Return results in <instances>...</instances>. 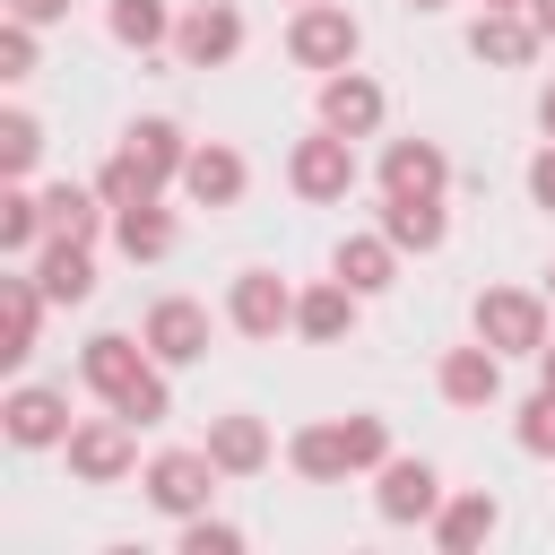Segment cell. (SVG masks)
I'll list each match as a JSON object with an SVG mask.
<instances>
[{
  "mask_svg": "<svg viewBox=\"0 0 555 555\" xmlns=\"http://www.w3.org/2000/svg\"><path fill=\"white\" fill-rule=\"evenodd\" d=\"M217 460H208V442L199 451H156L147 468H139V494L156 503V512H173V520H191V512H208V494H217Z\"/></svg>",
  "mask_w": 555,
  "mask_h": 555,
  "instance_id": "2",
  "label": "cell"
},
{
  "mask_svg": "<svg viewBox=\"0 0 555 555\" xmlns=\"http://www.w3.org/2000/svg\"><path fill=\"white\" fill-rule=\"evenodd\" d=\"M113 243L130 251V260H165L173 243H182V225H173V208H113Z\"/></svg>",
  "mask_w": 555,
  "mask_h": 555,
  "instance_id": "26",
  "label": "cell"
},
{
  "mask_svg": "<svg viewBox=\"0 0 555 555\" xmlns=\"http://www.w3.org/2000/svg\"><path fill=\"white\" fill-rule=\"evenodd\" d=\"M121 147H130L147 173H165V182H182V165H191V139H182V121H165V113L130 121V130H121Z\"/></svg>",
  "mask_w": 555,
  "mask_h": 555,
  "instance_id": "24",
  "label": "cell"
},
{
  "mask_svg": "<svg viewBox=\"0 0 555 555\" xmlns=\"http://www.w3.org/2000/svg\"><path fill=\"white\" fill-rule=\"evenodd\" d=\"M43 234H52L43 199H35L26 182H9V191H0V251H17V260H26V251H43Z\"/></svg>",
  "mask_w": 555,
  "mask_h": 555,
  "instance_id": "29",
  "label": "cell"
},
{
  "mask_svg": "<svg viewBox=\"0 0 555 555\" xmlns=\"http://www.w3.org/2000/svg\"><path fill=\"white\" fill-rule=\"evenodd\" d=\"M243 182H251V165H243L225 139H199V147H191V165H182V191H191L199 208H234V199H243Z\"/></svg>",
  "mask_w": 555,
  "mask_h": 555,
  "instance_id": "15",
  "label": "cell"
},
{
  "mask_svg": "<svg viewBox=\"0 0 555 555\" xmlns=\"http://www.w3.org/2000/svg\"><path fill=\"white\" fill-rule=\"evenodd\" d=\"M546 304H555V269H546Z\"/></svg>",
  "mask_w": 555,
  "mask_h": 555,
  "instance_id": "44",
  "label": "cell"
},
{
  "mask_svg": "<svg viewBox=\"0 0 555 555\" xmlns=\"http://www.w3.org/2000/svg\"><path fill=\"white\" fill-rule=\"evenodd\" d=\"M95 191H104V208H147V199H165V173H147L130 147H113L104 173H95Z\"/></svg>",
  "mask_w": 555,
  "mask_h": 555,
  "instance_id": "28",
  "label": "cell"
},
{
  "mask_svg": "<svg viewBox=\"0 0 555 555\" xmlns=\"http://www.w3.org/2000/svg\"><path fill=\"white\" fill-rule=\"evenodd\" d=\"M382 234L399 251H442L451 217H442V199H382Z\"/></svg>",
  "mask_w": 555,
  "mask_h": 555,
  "instance_id": "25",
  "label": "cell"
},
{
  "mask_svg": "<svg viewBox=\"0 0 555 555\" xmlns=\"http://www.w3.org/2000/svg\"><path fill=\"white\" fill-rule=\"evenodd\" d=\"M0 434H9L17 451H52V442H69V399L43 390V382H17V390L0 399Z\"/></svg>",
  "mask_w": 555,
  "mask_h": 555,
  "instance_id": "9",
  "label": "cell"
},
{
  "mask_svg": "<svg viewBox=\"0 0 555 555\" xmlns=\"http://www.w3.org/2000/svg\"><path fill=\"white\" fill-rule=\"evenodd\" d=\"M373 512H382L390 529L434 520V512H442V477H434V460H382V468H373Z\"/></svg>",
  "mask_w": 555,
  "mask_h": 555,
  "instance_id": "7",
  "label": "cell"
},
{
  "mask_svg": "<svg viewBox=\"0 0 555 555\" xmlns=\"http://www.w3.org/2000/svg\"><path fill=\"white\" fill-rule=\"evenodd\" d=\"M434 390L451 399V408H494L503 399V356L477 338V347H451L442 356V373H434Z\"/></svg>",
  "mask_w": 555,
  "mask_h": 555,
  "instance_id": "14",
  "label": "cell"
},
{
  "mask_svg": "<svg viewBox=\"0 0 555 555\" xmlns=\"http://www.w3.org/2000/svg\"><path fill=\"white\" fill-rule=\"evenodd\" d=\"M529 199H538V208H555V139L529 156Z\"/></svg>",
  "mask_w": 555,
  "mask_h": 555,
  "instance_id": "37",
  "label": "cell"
},
{
  "mask_svg": "<svg viewBox=\"0 0 555 555\" xmlns=\"http://www.w3.org/2000/svg\"><path fill=\"white\" fill-rule=\"evenodd\" d=\"M147 364H156V356H147V338H121V330H95V338L78 347V382H87L104 408H113V399H121Z\"/></svg>",
  "mask_w": 555,
  "mask_h": 555,
  "instance_id": "11",
  "label": "cell"
},
{
  "mask_svg": "<svg viewBox=\"0 0 555 555\" xmlns=\"http://www.w3.org/2000/svg\"><path fill=\"white\" fill-rule=\"evenodd\" d=\"M113 416H130V425H165L173 416V390H165V364H147L121 399H113Z\"/></svg>",
  "mask_w": 555,
  "mask_h": 555,
  "instance_id": "32",
  "label": "cell"
},
{
  "mask_svg": "<svg viewBox=\"0 0 555 555\" xmlns=\"http://www.w3.org/2000/svg\"><path fill=\"white\" fill-rule=\"evenodd\" d=\"M286 468H295L304 486H338V477H356V451H347V425H304V434L286 442Z\"/></svg>",
  "mask_w": 555,
  "mask_h": 555,
  "instance_id": "23",
  "label": "cell"
},
{
  "mask_svg": "<svg viewBox=\"0 0 555 555\" xmlns=\"http://www.w3.org/2000/svg\"><path fill=\"white\" fill-rule=\"evenodd\" d=\"M338 425H347L356 468H382V460H390V425H382V416H338Z\"/></svg>",
  "mask_w": 555,
  "mask_h": 555,
  "instance_id": "35",
  "label": "cell"
},
{
  "mask_svg": "<svg viewBox=\"0 0 555 555\" xmlns=\"http://www.w3.org/2000/svg\"><path fill=\"white\" fill-rule=\"evenodd\" d=\"M139 338H147V356H156L165 373H173V364H199V356H208V312H199L191 295H165V304H147V330H139Z\"/></svg>",
  "mask_w": 555,
  "mask_h": 555,
  "instance_id": "10",
  "label": "cell"
},
{
  "mask_svg": "<svg viewBox=\"0 0 555 555\" xmlns=\"http://www.w3.org/2000/svg\"><path fill=\"white\" fill-rule=\"evenodd\" d=\"M69 477H87V486H121L130 468H139V425L130 416H87V425H69Z\"/></svg>",
  "mask_w": 555,
  "mask_h": 555,
  "instance_id": "4",
  "label": "cell"
},
{
  "mask_svg": "<svg viewBox=\"0 0 555 555\" xmlns=\"http://www.w3.org/2000/svg\"><path fill=\"white\" fill-rule=\"evenodd\" d=\"M451 182V156L434 139H390L382 147V199H442Z\"/></svg>",
  "mask_w": 555,
  "mask_h": 555,
  "instance_id": "12",
  "label": "cell"
},
{
  "mask_svg": "<svg viewBox=\"0 0 555 555\" xmlns=\"http://www.w3.org/2000/svg\"><path fill=\"white\" fill-rule=\"evenodd\" d=\"M35 286H43L52 304H87V295H95V260H87V243H78V234H43V251H35Z\"/></svg>",
  "mask_w": 555,
  "mask_h": 555,
  "instance_id": "18",
  "label": "cell"
},
{
  "mask_svg": "<svg viewBox=\"0 0 555 555\" xmlns=\"http://www.w3.org/2000/svg\"><path fill=\"white\" fill-rule=\"evenodd\" d=\"M520 451H538V460H555V382H538L529 399H520Z\"/></svg>",
  "mask_w": 555,
  "mask_h": 555,
  "instance_id": "33",
  "label": "cell"
},
{
  "mask_svg": "<svg viewBox=\"0 0 555 555\" xmlns=\"http://www.w3.org/2000/svg\"><path fill=\"white\" fill-rule=\"evenodd\" d=\"M538 373H546V382H555V338H546V347H538Z\"/></svg>",
  "mask_w": 555,
  "mask_h": 555,
  "instance_id": "41",
  "label": "cell"
},
{
  "mask_svg": "<svg viewBox=\"0 0 555 555\" xmlns=\"http://www.w3.org/2000/svg\"><path fill=\"white\" fill-rule=\"evenodd\" d=\"M529 26H538V35L555 43V0H529Z\"/></svg>",
  "mask_w": 555,
  "mask_h": 555,
  "instance_id": "40",
  "label": "cell"
},
{
  "mask_svg": "<svg viewBox=\"0 0 555 555\" xmlns=\"http://www.w3.org/2000/svg\"><path fill=\"white\" fill-rule=\"evenodd\" d=\"M9 17H26V26H52V17H69V0H9Z\"/></svg>",
  "mask_w": 555,
  "mask_h": 555,
  "instance_id": "38",
  "label": "cell"
},
{
  "mask_svg": "<svg viewBox=\"0 0 555 555\" xmlns=\"http://www.w3.org/2000/svg\"><path fill=\"white\" fill-rule=\"evenodd\" d=\"M208 460H217L225 477H260V468H269V425L243 416V408H234V416H208Z\"/></svg>",
  "mask_w": 555,
  "mask_h": 555,
  "instance_id": "22",
  "label": "cell"
},
{
  "mask_svg": "<svg viewBox=\"0 0 555 555\" xmlns=\"http://www.w3.org/2000/svg\"><path fill=\"white\" fill-rule=\"evenodd\" d=\"M486 9H529V0H486Z\"/></svg>",
  "mask_w": 555,
  "mask_h": 555,
  "instance_id": "42",
  "label": "cell"
},
{
  "mask_svg": "<svg viewBox=\"0 0 555 555\" xmlns=\"http://www.w3.org/2000/svg\"><path fill=\"white\" fill-rule=\"evenodd\" d=\"M295 9H304V0H295Z\"/></svg>",
  "mask_w": 555,
  "mask_h": 555,
  "instance_id": "45",
  "label": "cell"
},
{
  "mask_svg": "<svg viewBox=\"0 0 555 555\" xmlns=\"http://www.w3.org/2000/svg\"><path fill=\"white\" fill-rule=\"evenodd\" d=\"M538 43H546V35L529 26V9H486V17L468 26V52H477V61H494V69H520Z\"/></svg>",
  "mask_w": 555,
  "mask_h": 555,
  "instance_id": "20",
  "label": "cell"
},
{
  "mask_svg": "<svg viewBox=\"0 0 555 555\" xmlns=\"http://www.w3.org/2000/svg\"><path fill=\"white\" fill-rule=\"evenodd\" d=\"M356 52H364V26L338 9V0H304L295 9V26H286V61L295 69H356Z\"/></svg>",
  "mask_w": 555,
  "mask_h": 555,
  "instance_id": "1",
  "label": "cell"
},
{
  "mask_svg": "<svg viewBox=\"0 0 555 555\" xmlns=\"http://www.w3.org/2000/svg\"><path fill=\"white\" fill-rule=\"evenodd\" d=\"M173 52H182V69H225V61L243 52V9H234V0L182 9V17H173Z\"/></svg>",
  "mask_w": 555,
  "mask_h": 555,
  "instance_id": "6",
  "label": "cell"
},
{
  "mask_svg": "<svg viewBox=\"0 0 555 555\" xmlns=\"http://www.w3.org/2000/svg\"><path fill=\"white\" fill-rule=\"evenodd\" d=\"M494 529H503V503H494L486 486L442 494V512H434V546H442V555H468V546H486Z\"/></svg>",
  "mask_w": 555,
  "mask_h": 555,
  "instance_id": "17",
  "label": "cell"
},
{
  "mask_svg": "<svg viewBox=\"0 0 555 555\" xmlns=\"http://www.w3.org/2000/svg\"><path fill=\"white\" fill-rule=\"evenodd\" d=\"M356 304H364V295H356L347 278H321V286L295 295V330H304L312 347H338V338L356 330Z\"/></svg>",
  "mask_w": 555,
  "mask_h": 555,
  "instance_id": "19",
  "label": "cell"
},
{
  "mask_svg": "<svg viewBox=\"0 0 555 555\" xmlns=\"http://www.w3.org/2000/svg\"><path fill=\"white\" fill-rule=\"evenodd\" d=\"M408 9H442V0H408Z\"/></svg>",
  "mask_w": 555,
  "mask_h": 555,
  "instance_id": "43",
  "label": "cell"
},
{
  "mask_svg": "<svg viewBox=\"0 0 555 555\" xmlns=\"http://www.w3.org/2000/svg\"><path fill=\"white\" fill-rule=\"evenodd\" d=\"M477 338H486L494 356H538V347H546V295H529V286H486V295H477Z\"/></svg>",
  "mask_w": 555,
  "mask_h": 555,
  "instance_id": "3",
  "label": "cell"
},
{
  "mask_svg": "<svg viewBox=\"0 0 555 555\" xmlns=\"http://www.w3.org/2000/svg\"><path fill=\"white\" fill-rule=\"evenodd\" d=\"M35 156H43V121H35V113H0V173L26 182Z\"/></svg>",
  "mask_w": 555,
  "mask_h": 555,
  "instance_id": "31",
  "label": "cell"
},
{
  "mask_svg": "<svg viewBox=\"0 0 555 555\" xmlns=\"http://www.w3.org/2000/svg\"><path fill=\"white\" fill-rule=\"evenodd\" d=\"M182 555H243V529H234V520L191 512V520H182Z\"/></svg>",
  "mask_w": 555,
  "mask_h": 555,
  "instance_id": "34",
  "label": "cell"
},
{
  "mask_svg": "<svg viewBox=\"0 0 555 555\" xmlns=\"http://www.w3.org/2000/svg\"><path fill=\"white\" fill-rule=\"evenodd\" d=\"M321 130L373 139V130H382V87H373L364 69H330V78H321Z\"/></svg>",
  "mask_w": 555,
  "mask_h": 555,
  "instance_id": "13",
  "label": "cell"
},
{
  "mask_svg": "<svg viewBox=\"0 0 555 555\" xmlns=\"http://www.w3.org/2000/svg\"><path fill=\"white\" fill-rule=\"evenodd\" d=\"M225 321H234L243 338H278V330H295V286H286L278 269H243L234 295H225Z\"/></svg>",
  "mask_w": 555,
  "mask_h": 555,
  "instance_id": "8",
  "label": "cell"
},
{
  "mask_svg": "<svg viewBox=\"0 0 555 555\" xmlns=\"http://www.w3.org/2000/svg\"><path fill=\"white\" fill-rule=\"evenodd\" d=\"M286 182H295V199H312V208L347 199V191H356V139H338V130H312V139H295V156H286Z\"/></svg>",
  "mask_w": 555,
  "mask_h": 555,
  "instance_id": "5",
  "label": "cell"
},
{
  "mask_svg": "<svg viewBox=\"0 0 555 555\" xmlns=\"http://www.w3.org/2000/svg\"><path fill=\"white\" fill-rule=\"evenodd\" d=\"M0 78H35V26L26 17L0 26Z\"/></svg>",
  "mask_w": 555,
  "mask_h": 555,
  "instance_id": "36",
  "label": "cell"
},
{
  "mask_svg": "<svg viewBox=\"0 0 555 555\" xmlns=\"http://www.w3.org/2000/svg\"><path fill=\"white\" fill-rule=\"evenodd\" d=\"M104 26H113V43H130V52L173 43V9H165V0H104Z\"/></svg>",
  "mask_w": 555,
  "mask_h": 555,
  "instance_id": "27",
  "label": "cell"
},
{
  "mask_svg": "<svg viewBox=\"0 0 555 555\" xmlns=\"http://www.w3.org/2000/svg\"><path fill=\"white\" fill-rule=\"evenodd\" d=\"M538 130H546V139H555V78H546V87H538Z\"/></svg>",
  "mask_w": 555,
  "mask_h": 555,
  "instance_id": "39",
  "label": "cell"
},
{
  "mask_svg": "<svg viewBox=\"0 0 555 555\" xmlns=\"http://www.w3.org/2000/svg\"><path fill=\"white\" fill-rule=\"evenodd\" d=\"M330 278H347L356 295H382V286L399 278V243H390L382 225H373V234H347V243L330 251Z\"/></svg>",
  "mask_w": 555,
  "mask_h": 555,
  "instance_id": "21",
  "label": "cell"
},
{
  "mask_svg": "<svg viewBox=\"0 0 555 555\" xmlns=\"http://www.w3.org/2000/svg\"><path fill=\"white\" fill-rule=\"evenodd\" d=\"M43 217H52V234H78V243H95V225H104L113 208H104V191H78V182H52V191H43Z\"/></svg>",
  "mask_w": 555,
  "mask_h": 555,
  "instance_id": "30",
  "label": "cell"
},
{
  "mask_svg": "<svg viewBox=\"0 0 555 555\" xmlns=\"http://www.w3.org/2000/svg\"><path fill=\"white\" fill-rule=\"evenodd\" d=\"M43 286H35V269H17V278H0V364H26L35 356V330H43Z\"/></svg>",
  "mask_w": 555,
  "mask_h": 555,
  "instance_id": "16",
  "label": "cell"
}]
</instances>
